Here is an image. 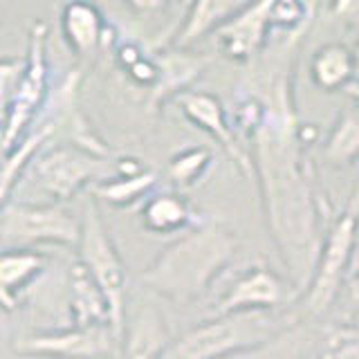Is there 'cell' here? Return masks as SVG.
<instances>
[{"label":"cell","mask_w":359,"mask_h":359,"mask_svg":"<svg viewBox=\"0 0 359 359\" xmlns=\"http://www.w3.org/2000/svg\"><path fill=\"white\" fill-rule=\"evenodd\" d=\"M48 25L43 20H36L29 27V43L25 54V74L18 86L14 104L9 108L5 119V155L14 151L16 146L29 135L32 121L48 104L50 95V74H48Z\"/></svg>","instance_id":"8"},{"label":"cell","mask_w":359,"mask_h":359,"mask_svg":"<svg viewBox=\"0 0 359 359\" xmlns=\"http://www.w3.org/2000/svg\"><path fill=\"white\" fill-rule=\"evenodd\" d=\"M157 187V173L153 168H146V171L137 175H112L104 177L90 187V196L97 202H106V205L115 207V209H130L137 202H146Z\"/></svg>","instance_id":"20"},{"label":"cell","mask_w":359,"mask_h":359,"mask_svg":"<svg viewBox=\"0 0 359 359\" xmlns=\"http://www.w3.org/2000/svg\"><path fill=\"white\" fill-rule=\"evenodd\" d=\"M312 83L323 93L346 90L357 81V63L355 52L344 43H328L314 52L310 61Z\"/></svg>","instance_id":"19"},{"label":"cell","mask_w":359,"mask_h":359,"mask_svg":"<svg viewBox=\"0 0 359 359\" xmlns=\"http://www.w3.org/2000/svg\"><path fill=\"white\" fill-rule=\"evenodd\" d=\"M261 101V115L243 135L250 144L265 222L285 265L290 285L303 294L321 245V202L308 146L301 140L287 61H267L241 83Z\"/></svg>","instance_id":"1"},{"label":"cell","mask_w":359,"mask_h":359,"mask_svg":"<svg viewBox=\"0 0 359 359\" xmlns=\"http://www.w3.org/2000/svg\"><path fill=\"white\" fill-rule=\"evenodd\" d=\"M319 344V337L314 334L306 323L299 321L285 332L274 337L252 351H245L241 355H233L229 359H306L312 351V346Z\"/></svg>","instance_id":"22"},{"label":"cell","mask_w":359,"mask_h":359,"mask_svg":"<svg viewBox=\"0 0 359 359\" xmlns=\"http://www.w3.org/2000/svg\"><path fill=\"white\" fill-rule=\"evenodd\" d=\"M332 14L346 22L359 25V0H332Z\"/></svg>","instance_id":"30"},{"label":"cell","mask_w":359,"mask_h":359,"mask_svg":"<svg viewBox=\"0 0 359 359\" xmlns=\"http://www.w3.org/2000/svg\"><path fill=\"white\" fill-rule=\"evenodd\" d=\"M359 247V189L348 200V207L332 220L330 229L325 231L319 245L317 263L312 269V278L303 290L299 301L301 319L323 317L332 308L334 299L344 290L351 263Z\"/></svg>","instance_id":"4"},{"label":"cell","mask_w":359,"mask_h":359,"mask_svg":"<svg viewBox=\"0 0 359 359\" xmlns=\"http://www.w3.org/2000/svg\"><path fill=\"white\" fill-rule=\"evenodd\" d=\"M108 157H99L79 146H54L41 151L27 166L34 187L48 198V202L67 205L83 189L104 180Z\"/></svg>","instance_id":"7"},{"label":"cell","mask_w":359,"mask_h":359,"mask_svg":"<svg viewBox=\"0 0 359 359\" xmlns=\"http://www.w3.org/2000/svg\"><path fill=\"white\" fill-rule=\"evenodd\" d=\"M213 164V153L207 146H189V149L175 153L166 166V175L180 191L198 187L207 177Z\"/></svg>","instance_id":"24"},{"label":"cell","mask_w":359,"mask_h":359,"mask_svg":"<svg viewBox=\"0 0 359 359\" xmlns=\"http://www.w3.org/2000/svg\"><path fill=\"white\" fill-rule=\"evenodd\" d=\"M200 213L180 191H157L142 205V224L149 233L173 236L198 227Z\"/></svg>","instance_id":"16"},{"label":"cell","mask_w":359,"mask_h":359,"mask_svg":"<svg viewBox=\"0 0 359 359\" xmlns=\"http://www.w3.org/2000/svg\"><path fill=\"white\" fill-rule=\"evenodd\" d=\"M292 285L263 265L241 272L213 303V314L280 310L292 299Z\"/></svg>","instance_id":"11"},{"label":"cell","mask_w":359,"mask_h":359,"mask_svg":"<svg viewBox=\"0 0 359 359\" xmlns=\"http://www.w3.org/2000/svg\"><path fill=\"white\" fill-rule=\"evenodd\" d=\"M123 3L137 14H155V11L166 9L173 0H123Z\"/></svg>","instance_id":"31"},{"label":"cell","mask_w":359,"mask_h":359,"mask_svg":"<svg viewBox=\"0 0 359 359\" xmlns=\"http://www.w3.org/2000/svg\"><path fill=\"white\" fill-rule=\"evenodd\" d=\"M346 93L351 95V97L357 101V104H359V83H357V81H355L353 86H348V88H346Z\"/></svg>","instance_id":"33"},{"label":"cell","mask_w":359,"mask_h":359,"mask_svg":"<svg viewBox=\"0 0 359 359\" xmlns=\"http://www.w3.org/2000/svg\"><path fill=\"white\" fill-rule=\"evenodd\" d=\"M81 218L59 202H9L0 209V243L5 250H32L56 245L76 250Z\"/></svg>","instance_id":"6"},{"label":"cell","mask_w":359,"mask_h":359,"mask_svg":"<svg viewBox=\"0 0 359 359\" xmlns=\"http://www.w3.org/2000/svg\"><path fill=\"white\" fill-rule=\"evenodd\" d=\"M144 50L140 48L137 43H133V41H123L117 45V50H115V61L117 65L121 67L123 72L128 70V67H133L135 63H137L140 59H144Z\"/></svg>","instance_id":"29"},{"label":"cell","mask_w":359,"mask_h":359,"mask_svg":"<svg viewBox=\"0 0 359 359\" xmlns=\"http://www.w3.org/2000/svg\"><path fill=\"white\" fill-rule=\"evenodd\" d=\"M155 61L157 67H160V79H157V83L149 93V101H146V108L151 112L160 110L164 106V101L187 93L196 83V79L207 70L211 59L207 54H196V52H187L184 48H173L162 54H155Z\"/></svg>","instance_id":"13"},{"label":"cell","mask_w":359,"mask_h":359,"mask_svg":"<svg viewBox=\"0 0 359 359\" xmlns=\"http://www.w3.org/2000/svg\"><path fill=\"white\" fill-rule=\"evenodd\" d=\"M243 5V0H194L182 29L177 32L175 48H189L191 43H196L205 34L216 32Z\"/></svg>","instance_id":"21"},{"label":"cell","mask_w":359,"mask_h":359,"mask_svg":"<svg viewBox=\"0 0 359 359\" xmlns=\"http://www.w3.org/2000/svg\"><path fill=\"white\" fill-rule=\"evenodd\" d=\"M25 74V56L0 59V123H5L9 108L14 104L18 86Z\"/></svg>","instance_id":"26"},{"label":"cell","mask_w":359,"mask_h":359,"mask_svg":"<svg viewBox=\"0 0 359 359\" xmlns=\"http://www.w3.org/2000/svg\"><path fill=\"white\" fill-rule=\"evenodd\" d=\"M3 252H5V245H3V243H0V254H3Z\"/></svg>","instance_id":"36"},{"label":"cell","mask_w":359,"mask_h":359,"mask_svg":"<svg viewBox=\"0 0 359 359\" xmlns=\"http://www.w3.org/2000/svg\"><path fill=\"white\" fill-rule=\"evenodd\" d=\"M344 290H346V294H348V301H351L353 310H355V312L359 314V269H357L355 274H351V276H348V280H346Z\"/></svg>","instance_id":"32"},{"label":"cell","mask_w":359,"mask_h":359,"mask_svg":"<svg viewBox=\"0 0 359 359\" xmlns=\"http://www.w3.org/2000/svg\"><path fill=\"white\" fill-rule=\"evenodd\" d=\"M272 25V0H247L236 14L213 32L218 50L231 61H252L261 54Z\"/></svg>","instance_id":"12"},{"label":"cell","mask_w":359,"mask_h":359,"mask_svg":"<svg viewBox=\"0 0 359 359\" xmlns=\"http://www.w3.org/2000/svg\"><path fill=\"white\" fill-rule=\"evenodd\" d=\"M67 314H70V325H110L112 328L108 299L79 261H74L67 272Z\"/></svg>","instance_id":"17"},{"label":"cell","mask_w":359,"mask_h":359,"mask_svg":"<svg viewBox=\"0 0 359 359\" xmlns=\"http://www.w3.org/2000/svg\"><path fill=\"white\" fill-rule=\"evenodd\" d=\"M48 256L36 250H5L0 254V310H18L29 290L48 272Z\"/></svg>","instance_id":"14"},{"label":"cell","mask_w":359,"mask_h":359,"mask_svg":"<svg viewBox=\"0 0 359 359\" xmlns=\"http://www.w3.org/2000/svg\"><path fill=\"white\" fill-rule=\"evenodd\" d=\"M355 63H357V83H359V39H357V45H355Z\"/></svg>","instance_id":"34"},{"label":"cell","mask_w":359,"mask_h":359,"mask_svg":"<svg viewBox=\"0 0 359 359\" xmlns=\"http://www.w3.org/2000/svg\"><path fill=\"white\" fill-rule=\"evenodd\" d=\"M76 261L81 263L90 276L108 299L112 332L121 341L126 330V294H128V274L123 265L119 250L112 241L110 229L106 227L101 216L99 202L93 198L86 202L81 216V238L76 245Z\"/></svg>","instance_id":"5"},{"label":"cell","mask_w":359,"mask_h":359,"mask_svg":"<svg viewBox=\"0 0 359 359\" xmlns=\"http://www.w3.org/2000/svg\"><path fill=\"white\" fill-rule=\"evenodd\" d=\"M63 39L74 54L88 56L110 39V25L99 7L90 0H70L61 11Z\"/></svg>","instance_id":"15"},{"label":"cell","mask_w":359,"mask_h":359,"mask_svg":"<svg viewBox=\"0 0 359 359\" xmlns=\"http://www.w3.org/2000/svg\"><path fill=\"white\" fill-rule=\"evenodd\" d=\"M310 20V7L303 0H272V25L297 32Z\"/></svg>","instance_id":"27"},{"label":"cell","mask_w":359,"mask_h":359,"mask_svg":"<svg viewBox=\"0 0 359 359\" xmlns=\"http://www.w3.org/2000/svg\"><path fill=\"white\" fill-rule=\"evenodd\" d=\"M173 341L166 321L153 306H142L126 321L121 337L123 359H162L168 344Z\"/></svg>","instance_id":"18"},{"label":"cell","mask_w":359,"mask_h":359,"mask_svg":"<svg viewBox=\"0 0 359 359\" xmlns=\"http://www.w3.org/2000/svg\"><path fill=\"white\" fill-rule=\"evenodd\" d=\"M175 104L182 110V115L194 123L196 128L205 130L209 137H213L224 155L236 164V168L245 175V177H254V166H252V157L250 151L245 149L243 140L236 133L231 117L224 112L222 101L211 95V93H198V90H187L180 97L173 99Z\"/></svg>","instance_id":"10"},{"label":"cell","mask_w":359,"mask_h":359,"mask_svg":"<svg viewBox=\"0 0 359 359\" xmlns=\"http://www.w3.org/2000/svg\"><path fill=\"white\" fill-rule=\"evenodd\" d=\"M3 146H5V126L0 123V153H5Z\"/></svg>","instance_id":"35"},{"label":"cell","mask_w":359,"mask_h":359,"mask_svg":"<svg viewBox=\"0 0 359 359\" xmlns=\"http://www.w3.org/2000/svg\"><path fill=\"white\" fill-rule=\"evenodd\" d=\"M303 321L297 310H252L213 314L177 337L162 359H229L252 351Z\"/></svg>","instance_id":"3"},{"label":"cell","mask_w":359,"mask_h":359,"mask_svg":"<svg viewBox=\"0 0 359 359\" xmlns=\"http://www.w3.org/2000/svg\"><path fill=\"white\" fill-rule=\"evenodd\" d=\"M317 359H359V328L339 325L325 330L317 344Z\"/></svg>","instance_id":"25"},{"label":"cell","mask_w":359,"mask_h":359,"mask_svg":"<svg viewBox=\"0 0 359 359\" xmlns=\"http://www.w3.org/2000/svg\"><path fill=\"white\" fill-rule=\"evenodd\" d=\"M323 155L332 166L344 168L359 160V108L344 110L325 137Z\"/></svg>","instance_id":"23"},{"label":"cell","mask_w":359,"mask_h":359,"mask_svg":"<svg viewBox=\"0 0 359 359\" xmlns=\"http://www.w3.org/2000/svg\"><path fill=\"white\" fill-rule=\"evenodd\" d=\"M126 74L135 86L146 88L151 93L153 86L157 83V79H160V67H157L155 56H144V59H140L133 67H128Z\"/></svg>","instance_id":"28"},{"label":"cell","mask_w":359,"mask_h":359,"mask_svg":"<svg viewBox=\"0 0 359 359\" xmlns=\"http://www.w3.org/2000/svg\"><path fill=\"white\" fill-rule=\"evenodd\" d=\"M121 341L110 325H67L36 330L11 341V353L25 359H110Z\"/></svg>","instance_id":"9"},{"label":"cell","mask_w":359,"mask_h":359,"mask_svg":"<svg viewBox=\"0 0 359 359\" xmlns=\"http://www.w3.org/2000/svg\"><path fill=\"white\" fill-rule=\"evenodd\" d=\"M236 254L238 241L227 224L205 220L168 243L140 272V283L175 306H191L213 294Z\"/></svg>","instance_id":"2"}]
</instances>
